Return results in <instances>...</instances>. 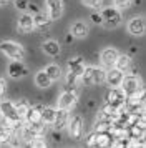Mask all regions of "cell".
Instances as JSON below:
<instances>
[{"label":"cell","mask_w":146,"mask_h":148,"mask_svg":"<svg viewBox=\"0 0 146 148\" xmlns=\"http://www.w3.org/2000/svg\"><path fill=\"white\" fill-rule=\"evenodd\" d=\"M119 87L125 92L126 97L143 92V88H141V80H139L138 75H126V77L123 75V80L119 83Z\"/></svg>","instance_id":"7a4b0ae2"},{"label":"cell","mask_w":146,"mask_h":148,"mask_svg":"<svg viewBox=\"0 0 146 148\" xmlns=\"http://www.w3.org/2000/svg\"><path fill=\"white\" fill-rule=\"evenodd\" d=\"M101 17H103V23L101 25H105L106 28H115L121 23V14H119V10L116 7L103 8Z\"/></svg>","instance_id":"277c9868"},{"label":"cell","mask_w":146,"mask_h":148,"mask_svg":"<svg viewBox=\"0 0 146 148\" xmlns=\"http://www.w3.org/2000/svg\"><path fill=\"white\" fill-rule=\"evenodd\" d=\"M72 34L73 37H78V38H83L88 35V25L85 22H75L72 25Z\"/></svg>","instance_id":"d6986e66"},{"label":"cell","mask_w":146,"mask_h":148,"mask_svg":"<svg viewBox=\"0 0 146 148\" xmlns=\"http://www.w3.org/2000/svg\"><path fill=\"white\" fill-rule=\"evenodd\" d=\"M55 108H42V112H40V120L43 121V123H53V120H55Z\"/></svg>","instance_id":"603a6c76"},{"label":"cell","mask_w":146,"mask_h":148,"mask_svg":"<svg viewBox=\"0 0 146 148\" xmlns=\"http://www.w3.org/2000/svg\"><path fill=\"white\" fill-rule=\"evenodd\" d=\"M45 72L46 73H48V77H50V78H52V82L53 80H58L60 78V75H61V70H60V67L58 65H48V67L45 68Z\"/></svg>","instance_id":"484cf974"},{"label":"cell","mask_w":146,"mask_h":148,"mask_svg":"<svg viewBox=\"0 0 146 148\" xmlns=\"http://www.w3.org/2000/svg\"><path fill=\"white\" fill-rule=\"evenodd\" d=\"M46 7H48V17L50 20H58L63 12V3L61 0H46Z\"/></svg>","instance_id":"ba28073f"},{"label":"cell","mask_w":146,"mask_h":148,"mask_svg":"<svg viewBox=\"0 0 146 148\" xmlns=\"http://www.w3.org/2000/svg\"><path fill=\"white\" fill-rule=\"evenodd\" d=\"M68 68H70V72L75 73L76 77H81L83 72H85V62L81 57H76V58H72V60H68Z\"/></svg>","instance_id":"9a60e30c"},{"label":"cell","mask_w":146,"mask_h":148,"mask_svg":"<svg viewBox=\"0 0 146 148\" xmlns=\"http://www.w3.org/2000/svg\"><path fill=\"white\" fill-rule=\"evenodd\" d=\"M5 87H7L5 80H3V78H2V77H0V97H2V95L5 93Z\"/></svg>","instance_id":"d6a6232c"},{"label":"cell","mask_w":146,"mask_h":148,"mask_svg":"<svg viewBox=\"0 0 146 148\" xmlns=\"http://www.w3.org/2000/svg\"><path fill=\"white\" fill-rule=\"evenodd\" d=\"M42 48H43V52H45L46 55H50V57H55V55L60 53V45L57 43V42H53V40L45 42V43L42 45Z\"/></svg>","instance_id":"44dd1931"},{"label":"cell","mask_w":146,"mask_h":148,"mask_svg":"<svg viewBox=\"0 0 146 148\" xmlns=\"http://www.w3.org/2000/svg\"><path fill=\"white\" fill-rule=\"evenodd\" d=\"M42 105H32V107H28V110L25 112L23 115V120L27 123H37L40 121V112H42Z\"/></svg>","instance_id":"5bb4252c"},{"label":"cell","mask_w":146,"mask_h":148,"mask_svg":"<svg viewBox=\"0 0 146 148\" xmlns=\"http://www.w3.org/2000/svg\"><path fill=\"white\" fill-rule=\"evenodd\" d=\"M7 3V0H0V7H2V5H5Z\"/></svg>","instance_id":"836d02e7"},{"label":"cell","mask_w":146,"mask_h":148,"mask_svg":"<svg viewBox=\"0 0 146 148\" xmlns=\"http://www.w3.org/2000/svg\"><path fill=\"white\" fill-rule=\"evenodd\" d=\"M12 135H13V130H10V128H7V127L0 128V147L7 145L8 141L12 140Z\"/></svg>","instance_id":"d4e9b609"},{"label":"cell","mask_w":146,"mask_h":148,"mask_svg":"<svg viewBox=\"0 0 146 148\" xmlns=\"http://www.w3.org/2000/svg\"><path fill=\"white\" fill-rule=\"evenodd\" d=\"M121 80H123V72H119L118 68L110 67V72L105 73V82L110 83V87H119Z\"/></svg>","instance_id":"7c38bea8"},{"label":"cell","mask_w":146,"mask_h":148,"mask_svg":"<svg viewBox=\"0 0 146 148\" xmlns=\"http://www.w3.org/2000/svg\"><path fill=\"white\" fill-rule=\"evenodd\" d=\"M50 17L45 14H42V12H37V15L33 17V23H35V28H45L48 27V23H50Z\"/></svg>","instance_id":"7402d4cb"},{"label":"cell","mask_w":146,"mask_h":148,"mask_svg":"<svg viewBox=\"0 0 146 148\" xmlns=\"http://www.w3.org/2000/svg\"><path fill=\"white\" fill-rule=\"evenodd\" d=\"M116 58H118V52L115 48H105L101 52V62H103V65H106V67H113Z\"/></svg>","instance_id":"2e32d148"},{"label":"cell","mask_w":146,"mask_h":148,"mask_svg":"<svg viewBox=\"0 0 146 148\" xmlns=\"http://www.w3.org/2000/svg\"><path fill=\"white\" fill-rule=\"evenodd\" d=\"M68 110L65 108H58L57 112H55V120H53V125H55V130H61V128L66 127V123H68Z\"/></svg>","instance_id":"4fadbf2b"},{"label":"cell","mask_w":146,"mask_h":148,"mask_svg":"<svg viewBox=\"0 0 146 148\" xmlns=\"http://www.w3.org/2000/svg\"><path fill=\"white\" fill-rule=\"evenodd\" d=\"M28 107H30V105H28L25 100H20L18 103L15 105V108H17V113L20 115V118H23V115H25V112L28 110Z\"/></svg>","instance_id":"f1b7e54d"},{"label":"cell","mask_w":146,"mask_h":148,"mask_svg":"<svg viewBox=\"0 0 146 148\" xmlns=\"http://www.w3.org/2000/svg\"><path fill=\"white\" fill-rule=\"evenodd\" d=\"M18 28L22 32H32L35 28V23H33V17L32 14H23L22 17L18 18Z\"/></svg>","instance_id":"e0dca14e"},{"label":"cell","mask_w":146,"mask_h":148,"mask_svg":"<svg viewBox=\"0 0 146 148\" xmlns=\"http://www.w3.org/2000/svg\"><path fill=\"white\" fill-rule=\"evenodd\" d=\"M81 2L90 8H100L103 5V0H81Z\"/></svg>","instance_id":"f546056e"},{"label":"cell","mask_w":146,"mask_h":148,"mask_svg":"<svg viewBox=\"0 0 146 148\" xmlns=\"http://www.w3.org/2000/svg\"><path fill=\"white\" fill-rule=\"evenodd\" d=\"M76 82H78V77L75 73H72V72H68V75H66V85H65V92H75L76 90Z\"/></svg>","instance_id":"cb8c5ba5"},{"label":"cell","mask_w":146,"mask_h":148,"mask_svg":"<svg viewBox=\"0 0 146 148\" xmlns=\"http://www.w3.org/2000/svg\"><path fill=\"white\" fill-rule=\"evenodd\" d=\"M35 83L40 88H48L52 85V78L48 77V73H46L45 70H40L38 73L35 75Z\"/></svg>","instance_id":"ac0fdd59"},{"label":"cell","mask_w":146,"mask_h":148,"mask_svg":"<svg viewBox=\"0 0 146 148\" xmlns=\"http://www.w3.org/2000/svg\"><path fill=\"white\" fill-rule=\"evenodd\" d=\"M66 125H68V133L72 136V140H81L83 138V118L80 115L68 118Z\"/></svg>","instance_id":"8992f818"},{"label":"cell","mask_w":146,"mask_h":148,"mask_svg":"<svg viewBox=\"0 0 146 148\" xmlns=\"http://www.w3.org/2000/svg\"><path fill=\"white\" fill-rule=\"evenodd\" d=\"M76 93L75 92H65V93L60 97L58 100V108H65V110H72L76 105Z\"/></svg>","instance_id":"8fae6325"},{"label":"cell","mask_w":146,"mask_h":148,"mask_svg":"<svg viewBox=\"0 0 146 148\" xmlns=\"http://www.w3.org/2000/svg\"><path fill=\"white\" fill-rule=\"evenodd\" d=\"M115 67L118 68L119 72H126L128 68L131 67V58L128 55H118V58L115 62Z\"/></svg>","instance_id":"ffe728a7"},{"label":"cell","mask_w":146,"mask_h":148,"mask_svg":"<svg viewBox=\"0 0 146 148\" xmlns=\"http://www.w3.org/2000/svg\"><path fill=\"white\" fill-rule=\"evenodd\" d=\"M28 147H33V148H45L46 147V141L43 140V136H35L32 140L28 141Z\"/></svg>","instance_id":"4316f807"},{"label":"cell","mask_w":146,"mask_h":148,"mask_svg":"<svg viewBox=\"0 0 146 148\" xmlns=\"http://www.w3.org/2000/svg\"><path fill=\"white\" fill-rule=\"evenodd\" d=\"M0 50L12 60H23L25 58V50L22 45L15 43V42H2L0 43Z\"/></svg>","instance_id":"3957f363"},{"label":"cell","mask_w":146,"mask_h":148,"mask_svg":"<svg viewBox=\"0 0 146 148\" xmlns=\"http://www.w3.org/2000/svg\"><path fill=\"white\" fill-rule=\"evenodd\" d=\"M145 28H146V23H145V18H143V17H134V18H131L130 23H128L130 34L136 35V37L145 34Z\"/></svg>","instance_id":"9c48e42d"},{"label":"cell","mask_w":146,"mask_h":148,"mask_svg":"<svg viewBox=\"0 0 146 148\" xmlns=\"http://www.w3.org/2000/svg\"><path fill=\"white\" fill-rule=\"evenodd\" d=\"M105 100L108 105H111L113 108H121V105L125 103L126 100V95L125 92L121 90V87H111L108 92H106V97H105Z\"/></svg>","instance_id":"5b68a950"},{"label":"cell","mask_w":146,"mask_h":148,"mask_svg":"<svg viewBox=\"0 0 146 148\" xmlns=\"http://www.w3.org/2000/svg\"><path fill=\"white\" fill-rule=\"evenodd\" d=\"M105 70H101V68H96V67H85V72L83 75L80 77L85 85L88 87H91V85H100V83H103L105 82Z\"/></svg>","instance_id":"6da1fadb"},{"label":"cell","mask_w":146,"mask_h":148,"mask_svg":"<svg viewBox=\"0 0 146 148\" xmlns=\"http://www.w3.org/2000/svg\"><path fill=\"white\" fill-rule=\"evenodd\" d=\"M133 3V0H113V5L118 8V10H126L130 8Z\"/></svg>","instance_id":"83f0119b"},{"label":"cell","mask_w":146,"mask_h":148,"mask_svg":"<svg viewBox=\"0 0 146 148\" xmlns=\"http://www.w3.org/2000/svg\"><path fill=\"white\" fill-rule=\"evenodd\" d=\"M0 113L3 115V118L8 121H13V123H20L22 118H20V115L17 113V108L13 105L12 101H3V103H0Z\"/></svg>","instance_id":"52a82bcc"},{"label":"cell","mask_w":146,"mask_h":148,"mask_svg":"<svg viewBox=\"0 0 146 148\" xmlns=\"http://www.w3.org/2000/svg\"><path fill=\"white\" fill-rule=\"evenodd\" d=\"M28 73V70L27 67L22 63V60H13L10 65H8V75L12 77V78H22V77H25Z\"/></svg>","instance_id":"30bf717a"},{"label":"cell","mask_w":146,"mask_h":148,"mask_svg":"<svg viewBox=\"0 0 146 148\" xmlns=\"http://www.w3.org/2000/svg\"><path fill=\"white\" fill-rule=\"evenodd\" d=\"M13 5L17 10H27L28 8V0H13Z\"/></svg>","instance_id":"4dcf8cb0"},{"label":"cell","mask_w":146,"mask_h":148,"mask_svg":"<svg viewBox=\"0 0 146 148\" xmlns=\"http://www.w3.org/2000/svg\"><path fill=\"white\" fill-rule=\"evenodd\" d=\"M91 20H93V23L101 25L103 23V17H101V14H91Z\"/></svg>","instance_id":"1f68e13d"}]
</instances>
